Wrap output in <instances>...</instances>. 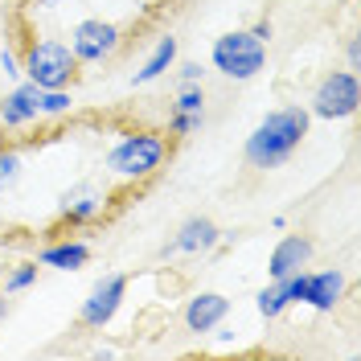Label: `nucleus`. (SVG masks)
I'll use <instances>...</instances> for the list:
<instances>
[{"instance_id": "cd10ccee", "label": "nucleus", "mask_w": 361, "mask_h": 361, "mask_svg": "<svg viewBox=\"0 0 361 361\" xmlns=\"http://www.w3.org/2000/svg\"><path fill=\"white\" fill-rule=\"evenodd\" d=\"M4 316H8V292L0 288V324H4Z\"/></svg>"}, {"instance_id": "f3484780", "label": "nucleus", "mask_w": 361, "mask_h": 361, "mask_svg": "<svg viewBox=\"0 0 361 361\" xmlns=\"http://www.w3.org/2000/svg\"><path fill=\"white\" fill-rule=\"evenodd\" d=\"M37 279H42V263H37V259H21V263L4 267L0 288L8 295H21V292H29V288H37Z\"/></svg>"}, {"instance_id": "393cba45", "label": "nucleus", "mask_w": 361, "mask_h": 361, "mask_svg": "<svg viewBox=\"0 0 361 361\" xmlns=\"http://www.w3.org/2000/svg\"><path fill=\"white\" fill-rule=\"evenodd\" d=\"M90 357H119V349L103 341V345H94V349H90Z\"/></svg>"}, {"instance_id": "6ab92c4d", "label": "nucleus", "mask_w": 361, "mask_h": 361, "mask_svg": "<svg viewBox=\"0 0 361 361\" xmlns=\"http://www.w3.org/2000/svg\"><path fill=\"white\" fill-rule=\"evenodd\" d=\"M25 180V157L17 144H0V193H13Z\"/></svg>"}, {"instance_id": "5701e85b", "label": "nucleus", "mask_w": 361, "mask_h": 361, "mask_svg": "<svg viewBox=\"0 0 361 361\" xmlns=\"http://www.w3.org/2000/svg\"><path fill=\"white\" fill-rule=\"evenodd\" d=\"M247 29H250V33H255V37H259V42H275V21H271V17H267V13H263V17H259V21H255V25H247Z\"/></svg>"}, {"instance_id": "1a4fd4ad", "label": "nucleus", "mask_w": 361, "mask_h": 361, "mask_svg": "<svg viewBox=\"0 0 361 361\" xmlns=\"http://www.w3.org/2000/svg\"><path fill=\"white\" fill-rule=\"evenodd\" d=\"M218 247H222V226L214 222L209 214H189V218L173 230V243L160 247V259H173V255L202 259V255H214Z\"/></svg>"}, {"instance_id": "f257e3e1", "label": "nucleus", "mask_w": 361, "mask_h": 361, "mask_svg": "<svg viewBox=\"0 0 361 361\" xmlns=\"http://www.w3.org/2000/svg\"><path fill=\"white\" fill-rule=\"evenodd\" d=\"M312 132V115L304 103H283V107H271L243 140V160L255 173H271V169H283L288 160L304 148V140Z\"/></svg>"}, {"instance_id": "a211bd4d", "label": "nucleus", "mask_w": 361, "mask_h": 361, "mask_svg": "<svg viewBox=\"0 0 361 361\" xmlns=\"http://www.w3.org/2000/svg\"><path fill=\"white\" fill-rule=\"evenodd\" d=\"M164 132H169L173 144L193 140V135L205 132V111H173V107H169V123H164Z\"/></svg>"}, {"instance_id": "bb28decb", "label": "nucleus", "mask_w": 361, "mask_h": 361, "mask_svg": "<svg viewBox=\"0 0 361 361\" xmlns=\"http://www.w3.org/2000/svg\"><path fill=\"white\" fill-rule=\"evenodd\" d=\"M271 230L283 234V230H288V214H275V218H271Z\"/></svg>"}, {"instance_id": "9d476101", "label": "nucleus", "mask_w": 361, "mask_h": 361, "mask_svg": "<svg viewBox=\"0 0 361 361\" xmlns=\"http://www.w3.org/2000/svg\"><path fill=\"white\" fill-rule=\"evenodd\" d=\"M345 300H349V275H345V267L304 271V300H300V308H308L316 316H333Z\"/></svg>"}, {"instance_id": "dca6fc26", "label": "nucleus", "mask_w": 361, "mask_h": 361, "mask_svg": "<svg viewBox=\"0 0 361 361\" xmlns=\"http://www.w3.org/2000/svg\"><path fill=\"white\" fill-rule=\"evenodd\" d=\"M295 304H292V295H288V283L283 279H267V288L255 292V312L263 316V320H283Z\"/></svg>"}, {"instance_id": "f8f14e48", "label": "nucleus", "mask_w": 361, "mask_h": 361, "mask_svg": "<svg viewBox=\"0 0 361 361\" xmlns=\"http://www.w3.org/2000/svg\"><path fill=\"white\" fill-rule=\"evenodd\" d=\"M316 259V238L312 234H300V230H283L279 234V243L271 247L267 255V279H288V275H295V271L312 267Z\"/></svg>"}, {"instance_id": "c85d7f7f", "label": "nucleus", "mask_w": 361, "mask_h": 361, "mask_svg": "<svg viewBox=\"0 0 361 361\" xmlns=\"http://www.w3.org/2000/svg\"><path fill=\"white\" fill-rule=\"evenodd\" d=\"M345 4H353V0H345Z\"/></svg>"}, {"instance_id": "423d86ee", "label": "nucleus", "mask_w": 361, "mask_h": 361, "mask_svg": "<svg viewBox=\"0 0 361 361\" xmlns=\"http://www.w3.org/2000/svg\"><path fill=\"white\" fill-rule=\"evenodd\" d=\"M66 42L74 49V58H78V66H103V62H111L115 54L123 49L128 33L111 17H82V21L70 25Z\"/></svg>"}, {"instance_id": "6e6552de", "label": "nucleus", "mask_w": 361, "mask_h": 361, "mask_svg": "<svg viewBox=\"0 0 361 361\" xmlns=\"http://www.w3.org/2000/svg\"><path fill=\"white\" fill-rule=\"evenodd\" d=\"M107 209H111V193L103 185H94V180H78L58 197V226L90 230V226H99L107 218Z\"/></svg>"}, {"instance_id": "39448f33", "label": "nucleus", "mask_w": 361, "mask_h": 361, "mask_svg": "<svg viewBox=\"0 0 361 361\" xmlns=\"http://www.w3.org/2000/svg\"><path fill=\"white\" fill-rule=\"evenodd\" d=\"M308 115L312 119H324V123H349L361 107V78L357 70H329L320 82L308 94Z\"/></svg>"}, {"instance_id": "aec40b11", "label": "nucleus", "mask_w": 361, "mask_h": 361, "mask_svg": "<svg viewBox=\"0 0 361 361\" xmlns=\"http://www.w3.org/2000/svg\"><path fill=\"white\" fill-rule=\"evenodd\" d=\"M37 107H42V119H66V115H74V107H78V99H74V87L42 90Z\"/></svg>"}, {"instance_id": "9b49d317", "label": "nucleus", "mask_w": 361, "mask_h": 361, "mask_svg": "<svg viewBox=\"0 0 361 361\" xmlns=\"http://www.w3.org/2000/svg\"><path fill=\"white\" fill-rule=\"evenodd\" d=\"M234 312V304H230V295L222 292H193L185 304H180V329L189 333V337H214V329L226 324Z\"/></svg>"}, {"instance_id": "2eb2a0df", "label": "nucleus", "mask_w": 361, "mask_h": 361, "mask_svg": "<svg viewBox=\"0 0 361 361\" xmlns=\"http://www.w3.org/2000/svg\"><path fill=\"white\" fill-rule=\"evenodd\" d=\"M177 58H180V37L177 33H160L152 42V49L144 54V62L128 74V82L132 87H152V82H160L169 70L177 66Z\"/></svg>"}, {"instance_id": "0eeeda50", "label": "nucleus", "mask_w": 361, "mask_h": 361, "mask_svg": "<svg viewBox=\"0 0 361 361\" xmlns=\"http://www.w3.org/2000/svg\"><path fill=\"white\" fill-rule=\"evenodd\" d=\"M128 288H132V279H128L123 271L99 275V279L90 283L87 300L78 304V329H87V333H107L115 324V316L123 312V304H128Z\"/></svg>"}, {"instance_id": "4468645a", "label": "nucleus", "mask_w": 361, "mask_h": 361, "mask_svg": "<svg viewBox=\"0 0 361 361\" xmlns=\"http://www.w3.org/2000/svg\"><path fill=\"white\" fill-rule=\"evenodd\" d=\"M90 255H94V247L87 238L66 234V238H49L37 250V263H42V271H66V275H74V271L90 267Z\"/></svg>"}, {"instance_id": "ddd939ff", "label": "nucleus", "mask_w": 361, "mask_h": 361, "mask_svg": "<svg viewBox=\"0 0 361 361\" xmlns=\"http://www.w3.org/2000/svg\"><path fill=\"white\" fill-rule=\"evenodd\" d=\"M37 99H42V87H33L29 78L13 82V87L0 94V128H4V132H25V128H33V123L42 119Z\"/></svg>"}, {"instance_id": "f03ea898", "label": "nucleus", "mask_w": 361, "mask_h": 361, "mask_svg": "<svg viewBox=\"0 0 361 361\" xmlns=\"http://www.w3.org/2000/svg\"><path fill=\"white\" fill-rule=\"evenodd\" d=\"M173 140L169 132H157V128H132V132L115 135V144L103 152V173L111 185L119 189H140L148 180H157L169 160H173Z\"/></svg>"}, {"instance_id": "b1692460", "label": "nucleus", "mask_w": 361, "mask_h": 361, "mask_svg": "<svg viewBox=\"0 0 361 361\" xmlns=\"http://www.w3.org/2000/svg\"><path fill=\"white\" fill-rule=\"evenodd\" d=\"M345 66L361 70V42H357V33H349V37H345Z\"/></svg>"}, {"instance_id": "412c9836", "label": "nucleus", "mask_w": 361, "mask_h": 361, "mask_svg": "<svg viewBox=\"0 0 361 361\" xmlns=\"http://www.w3.org/2000/svg\"><path fill=\"white\" fill-rule=\"evenodd\" d=\"M0 74H4L8 82H21V54H17L8 42L0 45Z\"/></svg>"}, {"instance_id": "4be33fe9", "label": "nucleus", "mask_w": 361, "mask_h": 361, "mask_svg": "<svg viewBox=\"0 0 361 361\" xmlns=\"http://www.w3.org/2000/svg\"><path fill=\"white\" fill-rule=\"evenodd\" d=\"M173 74H177V82H205V74H209V66H202V62H193V58H177V66H173Z\"/></svg>"}, {"instance_id": "a878e982", "label": "nucleus", "mask_w": 361, "mask_h": 361, "mask_svg": "<svg viewBox=\"0 0 361 361\" xmlns=\"http://www.w3.org/2000/svg\"><path fill=\"white\" fill-rule=\"evenodd\" d=\"M58 4H62V0H29V8H33V13H54Z\"/></svg>"}, {"instance_id": "20e7f679", "label": "nucleus", "mask_w": 361, "mask_h": 361, "mask_svg": "<svg viewBox=\"0 0 361 361\" xmlns=\"http://www.w3.org/2000/svg\"><path fill=\"white\" fill-rule=\"evenodd\" d=\"M271 45L259 42L250 29H226L209 42V70L226 82H255L267 70Z\"/></svg>"}, {"instance_id": "7ed1b4c3", "label": "nucleus", "mask_w": 361, "mask_h": 361, "mask_svg": "<svg viewBox=\"0 0 361 361\" xmlns=\"http://www.w3.org/2000/svg\"><path fill=\"white\" fill-rule=\"evenodd\" d=\"M17 54H21V78H29L33 87L54 90V87H74L78 82V70L82 66H78V58H74L66 37L33 33Z\"/></svg>"}]
</instances>
